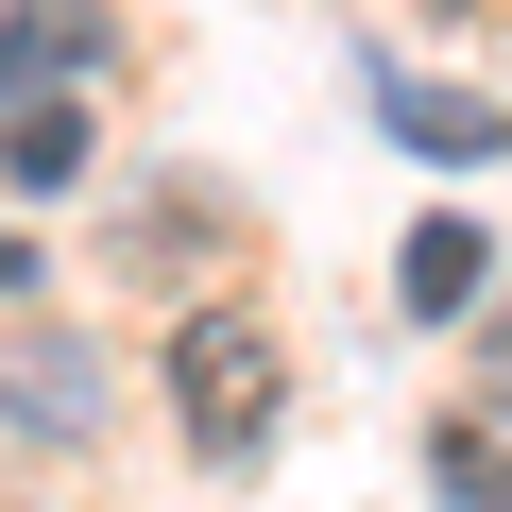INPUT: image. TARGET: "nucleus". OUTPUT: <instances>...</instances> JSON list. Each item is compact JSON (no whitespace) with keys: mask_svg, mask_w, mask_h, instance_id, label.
Returning <instances> with one entry per match:
<instances>
[{"mask_svg":"<svg viewBox=\"0 0 512 512\" xmlns=\"http://www.w3.org/2000/svg\"><path fill=\"white\" fill-rule=\"evenodd\" d=\"M274 393H291V359H274L256 308H188L171 325V427L205 461H256V444H274Z\"/></svg>","mask_w":512,"mask_h":512,"instance_id":"1","label":"nucleus"},{"mask_svg":"<svg viewBox=\"0 0 512 512\" xmlns=\"http://www.w3.org/2000/svg\"><path fill=\"white\" fill-rule=\"evenodd\" d=\"M376 120L410 137V154H444V171H478V154H512V103H478V86H376Z\"/></svg>","mask_w":512,"mask_h":512,"instance_id":"2","label":"nucleus"},{"mask_svg":"<svg viewBox=\"0 0 512 512\" xmlns=\"http://www.w3.org/2000/svg\"><path fill=\"white\" fill-rule=\"evenodd\" d=\"M69 69H103V18H86V0H18V18H0V103H35Z\"/></svg>","mask_w":512,"mask_h":512,"instance_id":"3","label":"nucleus"},{"mask_svg":"<svg viewBox=\"0 0 512 512\" xmlns=\"http://www.w3.org/2000/svg\"><path fill=\"white\" fill-rule=\"evenodd\" d=\"M393 291L444 325V308H478L495 291V256H478V222H410V256H393Z\"/></svg>","mask_w":512,"mask_h":512,"instance_id":"4","label":"nucleus"},{"mask_svg":"<svg viewBox=\"0 0 512 512\" xmlns=\"http://www.w3.org/2000/svg\"><path fill=\"white\" fill-rule=\"evenodd\" d=\"M0 171H18V188H69V171H86V103H69V86L0 103Z\"/></svg>","mask_w":512,"mask_h":512,"instance_id":"5","label":"nucleus"},{"mask_svg":"<svg viewBox=\"0 0 512 512\" xmlns=\"http://www.w3.org/2000/svg\"><path fill=\"white\" fill-rule=\"evenodd\" d=\"M427 478H444V512H512V410H461L427 444Z\"/></svg>","mask_w":512,"mask_h":512,"instance_id":"6","label":"nucleus"},{"mask_svg":"<svg viewBox=\"0 0 512 512\" xmlns=\"http://www.w3.org/2000/svg\"><path fill=\"white\" fill-rule=\"evenodd\" d=\"M478 308H495V325H478V376H495V410H512V274H495Z\"/></svg>","mask_w":512,"mask_h":512,"instance_id":"7","label":"nucleus"},{"mask_svg":"<svg viewBox=\"0 0 512 512\" xmlns=\"http://www.w3.org/2000/svg\"><path fill=\"white\" fill-rule=\"evenodd\" d=\"M0 291H35V256H18V239H0Z\"/></svg>","mask_w":512,"mask_h":512,"instance_id":"8","label":"nucleus"}]
</instances>
